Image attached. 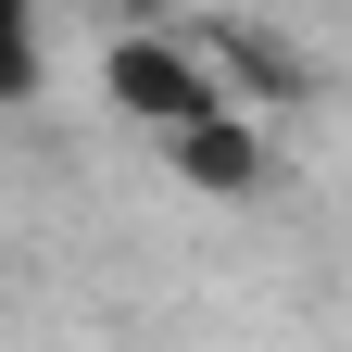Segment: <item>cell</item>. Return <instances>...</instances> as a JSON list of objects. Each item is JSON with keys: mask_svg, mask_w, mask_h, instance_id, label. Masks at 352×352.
Listing matches in <instances>:
<instances>
[{"mask_svg": "<svg viewBox=\"0 0 352 352\" xmlns=\"http://www.w3.org/2000/svg\"><path fill=\"white\" fill-rule=\"evenodd\" d=\"M101 101H113L126 126H151V139H176V126L227 113V88H214V51H201V38L126 25V38H101Z\"/></svg>", "mask_w": 352, "mask_h": 352, "instance_id": "cell-1", "label": "cell"}, {"mask_svg": "<svg viewBox=\"0 0 352 352\" xmlns=\"http://www.w3.org/2000/svg\"><path fill=\"white\" fill-rule=\"evenodd\" d=\"M164 164L189 176V189H214V201L264 189V139H252L239 113H201V126H176V139H164Z\"/></svg>", "mask_w": 352, "mask_h": 352, "instance_id": "cell-2", "label": "cell"}]
</instances>
